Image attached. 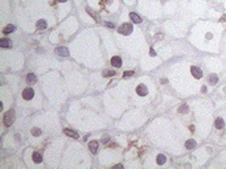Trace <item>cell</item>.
<instances>
[{"label": "cell", "mask_w": 226, "mask_h": 169, "mask_svg": "<svg viewBox=\"0 0 226 169\" xmlns=\"http://www.w3.org/2000/svg\"><path fill=\"white\" fill-rule=\"evenodd\" d=\"M118 32L123 36H128L131 32H132V25L131 24H123L118 28Z\"/></svg>", "instance_id": "obj_1"}, {"label": "cell", "mask_w": 226, "mask_h": 169, "mask_svg": "<svg viewBox=\"0 0 226 169\" xmlns=\"http://www.w3.org/2000/svg\"><path fill=\"white\" fill-rule=\"evenodd\" d=\"M4 124L7 125V127H11V124H13V122H15V112L13 111H8L5 115H4Z\"/></svg>", "instance_id": "obj_2"}, {"label": "cell", "mask_w": 226, "mask_h": 169, "mask_svg": "<svg viewBox=\"0 0 226 169\" xmlns=\"http://www.w3.org/2000/svg\"><path fill=\"white\" fill-rule=\"evenodd\" d=\"M33 95H34V91L32 90V87H27V89L23 91V98H24L25 100H31V99L33 98Z\"/></svg>", "instance_id": "obj_3"}, {"label": "cell", "mask_w": 226, "mask_h": 169, "mask_svg": "<svg viewBox=\"0 0 226 169\" xmlns=\"http://www.w3.org/2000/svg\"><path fill=\"white\" fill-rule=\"evenodd\" d=\"M136 93H138V95H140V96H144V95H147L148 89H147L146 84H139V86L136 87Z\"/></svg>", "instance_id": "obj_4"}, {"label": "cell", "mask_w": 226, "mask_h": 169, "mask_svg": "<svg viewBox=\"0 0 226 169\" xmlns=\"http://www.w3.org/2000/svg\"><path fill=\"white\" fill-rule=\"evenodd\" d=\"M191 73H192V75H193L196 79H200V78L202 77V71H201V69H198L197 66H192V68H191Z\"/></svg>", "instance_id": "obj_5"}, {"label": "cell", "mask_w": 226, "mask_h": 169, "mask_svg": "<svg viewBox=\"0 0 226 169\" xmlns=\"http://www.w3.org/2000/svg\"><path fill=\"white\" fill-rule=\"evenodd\" d=\"M56 53H57L58 56H61V57H68V56H69V50H68L66 48H64V46L56 48Z\"/></svg>", "instance_id": "obj_6"}, {"label": "cell", "mask_w": 226, "mask_h": 169, "mask_svg": "<svg viewBox=\"0 0 226 169\" xmlns=\"http://www.w3.org/2000/svg\"><path fill=\"white\" fill-rule=\"evenodd\" d=\"M111 65L115 66V68H120V66H122V58L118 57V56H114V57L111 58Z\"/></svg>", "instance_id": "obj_7"}, {"label": "cell", "mask_w": 226, "mask_h": 169, "mask_svg": "<svg viewBox=\"0 0 226 169\" xmlns=\"http://www.w3.org/2000/svg\"><path fill=\"white\" fill-rule=\"evenodd\" d=\"M130 19L134 21V23H136V24H140V23H141V17H140L138 13H135V12L130 13Z\"/></svg>", "instance_id": "obj_8"}, {"label": "cell", "mask_w": 226, "mask_h": 169, "mask_svg": "<svg viewBox=\"0 0 226 169\" xmlns=\"http://www.w3.org/2000/svg\"><path fill=\"white\" fill-rule=\"evenodd\" d=\"M89 148H90L91 153H97V151H98V141H95V140L90 141L89 143Z\"/></svg>", "instance_id": "obj_9"}, {"label": "cell", "mask_w": 226, "mask_h": 169, "mask_svg": "<svg viewBox=\"0 0 226 169\" xmlns=\"http://www.w3.org/2000/svg\"><path fill=\"white\" fill-rule=\"evenodd\" d=\"M36 25H37V29H38V31H44V29L48 27V24H46L45 20H38Z\"/></svg>", "instance_id": "obj_10"}, {"label": "cell", "mask_w": 226, "mask_h": 169, "mask_svg": "<svg viewBox=\"0 0 226 169\" xmlns=\"http://www.w3.org/2000/svg\"><path fill=\"white\" fill-rule=\"evenodd\" d=\"M64 134H65V135H68L69 137H73V139H78V137H79V136H78V134H77L75 131H72V130H68V128H66V130H64Z\"/></svg>", "instance_id": "obj_11"}, {"label": "cell", "mask_w": 226, "mask_h": 169, "mask_svg": "<svg viewBox=\"0 0 226 169\" xmlns=\"http://www.w3.org/2000/svg\"><path fill=\"white\" fill-rule=\"evenodd\" d=\"M0 46H2V48H11L12 42L9 40H7V38H2V40H0Z\"/></svg>", "instance_id": "obj_12"}, {"label": "cell", "mask_w": 226, "mask_h": 169, "mask_svg": "<svg viewBox=\"0 0 226 169\" xmlns=\"http://www.w3.org/2000/svg\"><path fill=\"white\" fill-rule=\"evenodd\" d=\"M214 125H216V128H217V130H222L223 127H225V122H223V119H222V118H218V119L216 120Z\"/></svg>", "instance_id": "obj_13"}, {"label": "cell", "mask_w": 226, "mask_h": 169, "mask_svg": "<svg viewBox=\"0 0 226 169\" xmlns=\"http://www.w3.org/2000/svg\"><path fill=\"white\" fill-rule=\"evenodd\" d=\"M32 159H33V161H34V162L40 164L41 161H43V155H41L40 152H34V153H33V156H32Z\"/></svg>", "instance_id": "obj_14"}, {"label": "cell", "mask_w": 226, "mask_h": 169, "mask_svg": "<svg viewBox=\"0 0 226 169\" xmlns=\"http://www.w3.org/2000/svg\"><path fill=\"white\" fill-rule=\"evenodd\" d=\"M194 147H196V141L193 139L187 140V143H185V148H187V149H193Z\"/></svg>", "instance_id": "obj_15"}, {"label": "cell", "mask_w": 226, "mask_h": 169, "mask_svg": "<svg viewBox=\"0 0 226 169\" xmlns=\"http://www.w3.org/2000/svg\"><path fill=\"white\" fill-rule=\"evenodd\" d=\"M15 25H7L4 29H3V33L4 34H9V33H12V32H15Z\"/></svg>", "instance_id": "obj_16"}, {"label": "cell", "mask_w": 226, "mask_h": 169, "mask_svg": "<svg viewBox=\"0 0 226 169\" xmlns=\"http://www.w3.org/2000/svg\"><path fill=\"white\" fill-rule=\"evenodd\" d=\"M156 161H157V164L163 165V164H165L167 159H165V156H164V155H157L156 156Z\"/></svg>", "instance_id": "obj_17"}, {"label": "cell", "mask_w": 226, "mask_h": 169, "mask_svg": "<svg viewBox=\"0 0 226 169\" xmlns=\"http://www.w3.org/2000/svg\"><path fill=\"white\" fill-rule=\"evenodd\" d=\"M27 81H28L29 83H34V82L37 81V78H36V75H34V74L29 73V74L27 75Z\"/></svg>", "instance_id": "obj_18"}, {"label": "cell", "mask_w": 226, "mask_h": 169, "mask_svg": "<svg viewBox=\"0 0 226 169\" xmlns=\"http://www.w3.org/2000/svg\"><path fill=\"white\" fill-rule=\"evenodd\" d=\"M179 112H180V114H185V112H188V106H187V104H182V106H180Z\"/></svg>", "instance_id": "obj_19"}, {"label": "cell", "mask_w": 226, "mask_h": 169, "mask_svg": "<svg viewBox=\"0 0 226 169\" xmlns=\"http://www.w3.org/2000/svg\"><path fill=\"white\" fill-rule=\"evenodd\" d=\"M217 81H218V78H217V75H216V74H212V75L209 77V82H210L212 84H216V83H217Z\"/></svg>", "instance_id": "obj_20"}, {"label": "cell", "mask_w": 226, "mask_h": 169, "mask_svg": "<svg viewBox=\"0 0 226 169\" xmlns=\"http://www.w3.org/2000/svg\"><path fill=\"white\" fill-rule=\"evenodd\" d=\"M114 74H115V71H112V70H105L102 75H103V77L106 78V77H112Z\"/></svg>", "instance_id": "obj_21"}, {"label": "cell", "mask_w": 226, "mask_h": 169, "mask_svg": "<svg viewBox=\"0 0 226 169\" xmlns=\"http://www.w3.org/2000/svg\"><path fill=\"white\" fill-rule=\"evenodd\" d=\"M32 135L33 136H40L41 135V130L40 128H33L32 130Z\"/></svg>", "instance_id": "obj_22"}, {"label": "cell", "mask_w": 226, "mask_h": 169, "mask_svg": "<svg viewBox=\"0 0 226 169\" xmlns=\"http://www.w3.org/2000/svg\"><path fill=\"white\" fill-rule=\"evenodd\" d=\"M132 74H134V71L128 70V71H124V73H123V77H124V78H128V77H131Z\"/></svg>", "instance_id": "obj_23"}, {"label": "cell", "mask_w": 226, "mask_h": 169, "mask_svg": "<svg viewBox=\"0 0 226 169\" xmlns=\"http://www.w3.org/2000/svg\"><path fill=\"white\" fill-rule=\"evenodd\" d=\"M107 141H109V136H105L103 139H102V143H105V144H106Z\"/></svg>", "instance_id": "obj_24"}, {"label": "cell", "mask_w": 226, "mask_h": 169, "mask_svg": "<svg viewBox=\"0 0 226 169\" xmlns=\"http://www.w3.org/2000/svg\"><path fill=\"white\" fill-rule=\"evenodd\" d=\"M150 54H151L152 57H155V56H156V52H155L153 49H151V50H150Z\"/></svg>", "instance_id": "obj_25"}, {"label": "cell", "mask_w": 226, "mask_h": 169, "mask_svg": "<svg viewBox=\"0 0 226 169\" xmlns=\"http://www.w3.org/2000/svg\"><path fill=\"white\" fill-rule=\"evenodd\" d=\"M106 25H107L109 28H114V24H112V23H106Z\"/></svg>", "instance_id": "obj_26"}, {"label": "cell", "mask_w": 226, "mask_h": 169, "mask_svg": "<svg viewBox=\"0 0 226 169\" xmlns=\"http://www.w3.org/2000/svg\"><path fill=\"white\" fill-rule=\"evenodd\" d=\"M221 21H226V16H222L221 17Z\"/></svg>", "instance_id": "obj_27"}, {"label": "cell", "mask_w": 226, "mask_h": 169, "mask_svg": "<svg viewBox=\"0 0 226 169\" xmlns=\"http://www.w3.org/2000/svg\"><path fill=\"white\" fill-rule=\"evenodd\" d=\"M57 2H60V3H65V2H68V0H57Z\"/></svg>", "instance_id": "obj_28"}]
</instances>
